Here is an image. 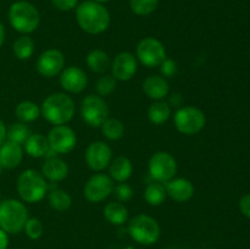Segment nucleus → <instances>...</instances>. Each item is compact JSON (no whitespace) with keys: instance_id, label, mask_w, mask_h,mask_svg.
<instances>
[{"instance_id":"obj_1","label":"nucleus","mask_w":250,"mask_h":249,"mask_svg":"<svg viewBox=\"0 0 250 249\" xmlns=\"http://www.w3.org/2000/svg\"><path fill=\"white\" fill-rule=\"evenodd\" d=\"M76 19L81 28L89 34L103 33L110 24V14L107 9L94 0H88L78 5Z\"/></svg>"},{"instance_id":"obj_2","label":"nucleus","mask_w":250,"mask_h":249,"mask_svg":"<svg viewBox=\"0 0 250 249\" xmlns=\"http://www.w3.org/2000/svg\"><path fill=\"white\" fill-rule=\"evenodd\" d=\"M42 114L46 121L55 126L65 124L75 115V103L65 93H54L43 102Z\"/></svg>"},{"instance_id":"obj_3","label":"nucleus","mask_w":250,"mask_h":249,"mask_svg":"<svg viewBox=\"0 0 250 249\" xmlns=\"http://www.w3.org/2000/svg\"><path fill=\"white\" fill-rule=\"evenodd\" d=\"M9 21L15 31L28 34L38 28L41 16L33 4L24 1V0H20L10 6Z\"/></svg>"},{"instance_id":"obj_4","label":"nucleus","mask_w":250,"mask_h":249,"mask_svg":"<svg viewBox=\"0 0 250 249\" xmlns=\"http://www.w3.org/2000/svg\"><path fill=\"white\" fill-rule=\"evenodd\" d=\"M28 211L23 203L16 199L0 202V228L6 233H17L24 228Z\"/></svg>"},{"instance_id":"obj_5","label":"nucleus","mask_w":250,"mask_h":249,"mask_svg":"<svg viewBox=\"0 0 250 249\" xmlns=\"http://www.w3.org/2000/svg\"><path fill=\"white\" fill-rule=\"evenodd\" d=\"M48 190V185L43 175L36 170H26L17 178V192L22 200L37 203L43 199Z\"/></svg>"},{"instance_id":"obj_6","label":"nucleus","mask_w":250,"mask_h":249,"mask_svg":"<svg viewBox=\"0 0 250 249\" xmlns=\"http://www.w3.org/2000/svg\"><path fill=\"white\" fill-rule=\"evenodd\" d=\"M128 232L132 238L144 246H150L158 242L160 237V226L149 215H137L129 221Z\"/></svg>"},{"instance_id":"obj_7","label":"nucleus","mask_w":250,"mask_h":249,"mask_svg":"<svg viewBox=\"0 0 250 249\" xmlns=\"http://www.w3.org/2000/svg\"><path fill=\"white\" fill-rule=\"evenodd\" d=\"M173 121H175L176 128L181 133L192 136L202 131L203 127L205 126L207 119H205L204 112L198 107L185 106L176 112Z\"/></svg>"},{"instance_id":"obj_8","label":"nucleus","mask_w":250,"mask_h":249,"mask_svg":"<svg viewBox=\"0 0 250 249\" xmlns=\"http://www.w3.org/2000/svg\"><path fill=\"white\" fill-rule=\"evenodd\" d=\"M81 115L83 121L92 127H100L109 116V107L99 95L90 94L82 100Z\"/></svg>"},{"instance_id":"obj_9","label":"nucleus","mask_w":250,"mask_h":249,"mask_svg":"<svg viewBox=\"0 0 250 249\" xmlns=\"http://www.w3.org/2000/svg\"><path fill=\"white\" fill-rule=\"evenodd\" d=\"M177 164L175 158L166 151H158L149 160V173L155 181L166 183L175 177Z\"/></svg>"},{"instance_id":"obj_10","label":"nucleus","mask_w":250,"mask_h":249,"mask_svg":"<svg viewBox=\"0 0 250 249\" xmlns=\"http://www.w3.org/2000/svg\"><path fill=\"white\" fill-rule=\"evenodd\" d=\"M137 56L146 67H156L166 60V50L160 41L146 37L137 45Z\"/></svg>"},{"instance_id":"obj_11","label":"nucleus","mask_w":250,"mask_h":249,"mask_svg":"<svg viewBox=\"0 0 250 249\" xmlns=\"http://www.w3.org/2000/svg\"><path fill=\"white\" fill-rule=\"evenodd\" d=\"M46 138H48L50 149L56 154L70 153L77 143L75 131L65 124H58V126L53 127Z\"/></svg>"},{"instance_id":"obj_12","label":"nucleus","mask_w":250,"mask_h":249,"mask_svg":"<svg viewBox=\"0 0 250 249\" xmlns=\"http://www.w3.org/2000/svg\"><path fill=\"white\" fill-rule=\"evenodd\" d=\"M114 190V182L105 173H97L84 186V197L90 203H100L106 199Z\"/></svg>"},{"instance_id":"obj_13","label":"nucleus","mask_w":250,"mask_h":249,"mask_svg":"<svg viewBox=\"0 0 250 249\" xmlns=\"http://www.w3.org/2000/svg\"><path fill=\"white\" fill-rule=\"evenodd\" d=\"M65 65V58L60 50L49 49L44 51L37 60V71L44 77H55Z\"/></svg>"},{"instance_id":"obj_14","label":"nucleus","mask_w":250,"mask_h":249,"mask_svg":"<svg viewBox=\"0 0 250 249\" xmlns=\"http://www.w3.org/2000/svg\"><path fill=\"white\" fill-rule=\"evenodd\" d=\"M111 148L104 142H94L85 150V161L94 171H102L111 163Z\"/></svg>"},{"instance_id":"obj_15","label":"nucleus","mask_w":250,"mask_h":249,"mask_svg":"<svg viewBox=\"0 0 250 249\" xmlns=\"http://www.w3.org/2000/svg\"><path fill=\"white\" fill-rule=\"evenodd\" d=\"M87 76L84 71L76 66H70L65 68L60 76V84L66 92L81 93L87 87Z\"/></svg>"},{"instance_id":"obj_16","label":"nucleus","mask_w":250,"mask_h":249,"mask_svg":"<svg viewBox=\"0 0 250 249\" xmlns=\"http://www.w3.org/2000/svg\"><path fill=\"white\" fill-rule=\"evenodd\" d=\"M137 72L136 58L128 51L120 53L112 62V76L119 81L131 80Z\"/></svg>"},{"instance_id":"obj_17","label":"nucleus","mask_w":250,"mask_h":249,"mask_svg":"<svg viewBox=\"0 0 250 249\" xmlns=\"http://www.w3.org/2000/svg\"><path fill=\"white\" fill-rule=\"evenodd\" d=\"M165 190L166 194L171 199L180 203L188 202L194 194V187H193L192 182L186 178H175V180L172 178L166 182Z\"/></svg>"},{"instance_id":"obj_18","label":"nucleus","mask_w":250,"mask_h":249,"mask_svg":"<svg viewBox=\"0 0 250 249\" xmlns=\"http://www.w3.org/2000/svg\"><path fill=\"white\" fill-rule=\"evenodd\" d=\"M23 159V149L20 144L5 141L0 145V164L4 168H15Z\"/></svg>"},{"instance_id":"obj_19","label":"nucleus","mask_w":250,"mask_h":249,"mask_svg":"<svg viewBox=\"0 0 250 249\" xmlns=\"http://www.w3.org/2000/svg\"><path fill=\"white\" fill-rule=\"evenodd\" d=\"M42 173L44 178L51 181V182H59L67 177L68 175V166L63 160L59 158H49L44 163L42 167Z\"/></svg>"},{"instance_id":"obj_20","label":"nucleus","mask_w":250,"mask_h":249,"mask_svg":"<svg viewBox=\"0 0 250 249\" xmlns=\"http://www.w3.org/2000/svg\"><path fill=\"white\" fill-rule=\"evenodd\" d=\"M143 90L151 99H164L168 94V83L163 76L151 75L144 80Z\"/></svg>"},{"instance_id":"obj_21","label":"nucleus","mask_w":250,"mask_h":249,"mask_svg":"<svg viewBox=\"0 0 250 249\" xmlns=\"http://www.w3.org/2000/svg\"><path fill=\"white\" fill-rule=\"evenodd\" d=\"M49 149H50V146H49L48 138L41 133L31 134L24 142V150L32 158L45 156Z\"/></svg>"},{"instance_id":"obj_22","label":"nucleus","mask_w":250,"mask_h":249,"mask_svg":"<svg viewBox=\"0 0 250 249\" xmlns=\"http://www.w3.org/2000/svg\"><path fill=\"white\" fill-rule=\"evenodd\" d=\"M110 165V175L117 182H125L132 175V163L125 156H117L111 161Z\"/></svg>"},{"instance_id":"obj_23","label":"nucleus","mask_w":250,"mask_h":249,"mask_svg":"<svg viewBox=\"0 0 250 249\" xmlns=\"http://www.w3.org/2000/svg\"><path fill=\"white\" fill-rule=\"evenodd\" d=\"M104 216L110 224L122 225L127 221L128 211L122 203L111 202L104 208Z\"/></svg>"},{"instance_id":"obj_24","label":"nucleus","mask_w":250,"mask_h":249,"mask_svg":"<svg viewBox=\"0 0 250 249\" xmlns=\"http://www.w3.org/2000/svg\"><path fill=\"white\" fill-rule=\"evenodd\" d=\"M87 65L93 72L103 73L109 68L110 58L105 51L95 49L92 50L87 56Z\"/></svg>"},{"instance_id":"obj_25","label":"nucleus","mask_w":250,"mask_h":249,"mask_svg":"<svg viewBox=\"0 0 250 249\" xmlns=\"http://www.w3.org/2000/svg\"><path fill=\"white\" fill-rule=\"evenodd\" d=\"M12 51L15 56L20 60H27L34 53V42L31 37L22 36L15 41L12 45Z\"/></svg>"},{"instance_id":"obj_26","label":"nucleus","mask_w":250,"mask_h":249,"mask_svg":"<svg viewBox=\"0 0 250 249\" xmlns=\"http://www.w3.org/2000/svg\"><path fill=\"white\" fill-rule=\"evenodd\" d=\"M16 117L23 124H28V122L36 121L39 117V107L33 102H22L17 105L16 110H15Z\"/></svg>"},{"instance_id":"obj_27","label":"nucleus","mask_w":250,"mask_h":249,"mask_svg":"<svg viewBox=\"0 0 250 249\" xmlns=\"http://www.w3.org/2000/svg\"><path fill=\"white\" fill-rule=\"evenodd\" d=\"M171 115V107L165 102H156L149 107L148 117L153 124H161L168 120Z\"/></svg>"},{"instance_id":"obj_28","label":"nucleus","mask_w":250,"mask_h":249,"mask_svg":"<svg viewBox=\"0 0 250 249\" xmlns=\"http://www.w3.org/2000/svg\"><path fill=\"white\" fill-rule=\"evenodd\" d=\"M31 136L28 126L23 122H16V124H10L9 128H6V139L10 142H14L17 144H24L27 138Z\"/></svg>"},{"instance_id":"obj_29","label":"nucleus","mask_w":250,"mask_h":249,"mask_svg":"<svg viewBox=\"0 0 250 249\" xmlns=\"http://www.w3.org/2000/svg\"><path fill=\"white\" fill-rule=\"evenodd\" d=\"M49 204L56 211H66L72 204L70 194L63 189H54L48 197Z\"/></svg>"},{"instance_id":"obj_30","label":"nucleus","mask_w":250,"mask_h":249,"mask_svg":"<svg viewBox=\"0 0 250 249\" xmlns=\"http://www.w3.org/2000/svg\"><path fill=\"white\" fill-rule=\"evenodd\" d=\"M166 195L167 194H166L165 187L160 183H150L146 186V192H144V198L148 204L153 205V207L163 204L164 200L166 199Z\"/></svg>"},{"instance_id":"obj_31","label":"nucleus","mask_w":250,"mask_h":249,"mask_svg":"<svg viewBox=\"0 0 250 249\" xmlns=\"http://www.w3.org/2000/svg\"><path fill=\"white\" fill-rule=\"evenodd\" d=\"M103 134L110 141H117L122 138L125 133V126L120 120L106 119V121L102 124Z\"/></svg>"},{"instance_id":"obj_32","label":"nucleus","mask_w":250,"mask_h":249,"mask_svg":"<svg viewBox=\"0 0 250 249\" xmlns=\"http://www.w3.org/2000/svg\"><path fill=\"white\" fill-rule=\"evenodd\" d=\"M159 0H129L132 11L139 16H146L155 11Z\"/></svg>"},{"instance_id":"obj_33","label":"nucleus","mask_w":250,"mask_h":249,"mask_svg":"<svg viewBox=\"0 0 250 249\" xmlns=\"http://www.w3.org/2000/svg\"><path fill=\"white\" fill-rule=\"evenodd\" d=\"M116 88V78L114 76H103L98 80L97 82V92L99 93L100 95H110Z\"/></svg>"},{"instance_id":"obj_34","label":"nucleus","mask_w":250,"mask_h":249,"mask_svg":"<svg viewBox=\"0 0 250 249\" xmlns=\"http://www.w3.org/2000/svg\"><path fill=\"white\" fill-rule=\"evenodd\" d=\"M24 231L31 239H38L43 234V225L38 219H28L24 225Z\"/></svg>"},{"instance_id":"obj_35","label":"nucleus","mask_w":250,"mask_h":249,"mask_svg":"<svg viewBox=\"0 0 250 249\" xmlns=\"http://www.w3.org/2000/svg\"><path fill=\"white\" fill-rule=\"evenodd\" d=\"M114 195L116 197V199L119 202H128L132 197H133V190L129 187L127 183L121 182L114 187V190H112Z\"/></svg>"},{"instance_id":"obj_36","label":"nucleus","mask_w":250,"mask_h":249,"mask_svg":"<svg viewBox=\"0 0 250 249\" xmlns=\"http://www.w3.org/2000/svg\"><path fill=\"white\" fill-rule=\"evenodd\" d=\"M161 72L166 77H173L177 73V65L173 60H167L166 59L163 63H161Z\"/></svg>"},{"instance_id":"obj_37","label":"nucleus","mask_w":250,"mask_h":249,"mask_svg":"<svg viewBox=\"0 0 250 249\" xmlns=\"http://www.w3.org/2000/svg\"><path fill=\"white\" fill-rule=\"evenodd\" d=\"M51 2L60 11H70L77 5V0H51Z\"/></svg>"},{"instance_id":"obj_38","label":"nucleus","mask_w":250,"mask_h":249,"mask_svg":"<svg viewBox=\"0 0 250 249\" xmlns=\"http://www.w3.org/2000/svg\"><path fill=\"white\" fill-rule=\"evenodd\" d=\"M239 209H241L242 214L244 216L250 219V194L244 195L241 200H239Z\"/></svg>"},{"instance_id":"obj_39","label":"nucleus","mask_w":250,"mask_h":249,"mask_svg":"<svg viewBox=\"0 0 250 249\" xmlns=\"http://www.w3.org/2000/svg\"><path fill=\"white\" fill-rule=\"evenodd\" d=\"M9 246V237L4 229L0 228V249H6Z\"/></svg>"},{"instance_id":"obj_40","label":"nucleus","mask_w":250,"mask_h":249,"mask_svg":"<svg viewBox=\"0 0 250 249\" xmlns=\"http://www.w3.org/2000/svg\"><path fill=\"white\" fill-rule=\"evenodd\" d=\"M6 141V126L2 122V120L0 119V145H1L4 142Z\"/></svg>"},{"instance_id":"obj_41","label":"nucleus","mask_w":250,"mask_h":249,"mask_svg":"<svg viewBox=\"0 0 250 249\" xmlns=\"http://www.w3.org/2000/svg\"><path fill=\"white\" fill-rule=\"evenodd\" d=\"M4 41H5V28L4 26H2L1 22H0V48H1L2 44H4Z\"/></svg>"},{"instance_id":"obj_42","label":"nucleus","mask_w":250,"mask_h":249,"mask_svg":"<svg viewBox=\"0 0 250 249\" xmlns=\"http://www.w3.org/2000/svg\"><path fill=\"white\" fill-rule=\"evenodd\" d=\"M94 1H97V2H100V4H102V2H106V1H110V0H94Z\"/></svg>"},{"instance_id":"obj_43","label":"nucleus","mask_w":250,"mask_h":249,"mask_svg":"<svg viewBox=\"0 0 250 249\" xmlns=\"http://www.w3.org/2000/svg\"><path fill=\"white\" fill-rule=\"evenodd\" d=\"M2 170H4V167H2V166H1V164H0V175H1Z\"/></svg>"},{"instance_id":"obj_44","label":"nucleus","mask_w":250,"mask_h":249,"mask_svg":"<svg viewBox=\"0 0 250 249\" xmlns=\"http://www.w3.org/2000/svg\"><path fill=\"white\" fill-rule=\"evenodd\" d=\"M0 202H1V197H0Z\"/></svg>"}]
</instances>
